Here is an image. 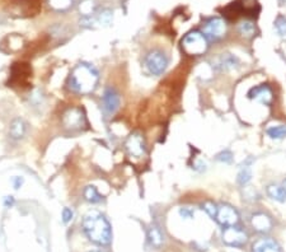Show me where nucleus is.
Returning <instances> with one entry per match:
<instances>
[{"mask_svg":"<svg viewBox=\"0 0 286 252\" xmlns=\"http://www.w3.org/2000/svg\"><path fill=\"white\" fill-rule=\"evenodd\" d=\"M83 231L86 236L99 246H108L112 241V229L109 222L97 210H91L83 218Z\"/></svg>","mask_w":286,"mask_h":252,"instance_id":"f257e3e1","label":"nucleus"},{"mask_svg":"<svg viewBox=\"0 0 286 252\" xmlns=\"http://www.w3.org/2000/svg\"><path fill=\"white\" fill-rule=\"evenodd\" d=\"M99 74L94 66L91 64L81 63L76 65L70 73L68 80L69 90L79 95H88L92 93L97 87Z\"/></svg>","mask_w":286,"mask_h":252,"instance_id":"f03ea898","label":"nucleus"},{"mask_svg":"<svg viewBox=\"0 0 286 252\" xmlns=\"http://www.w3.org/2000/svg\"><path fill=\"white\" fill-rule=\"evenodd\" d=\"M208 46V38L200 31L190 32L182 39L183 51L191 56H198L205 54Z\"/></svg>","mask_w":286,"mask_h":252,"instance_id":"7ed1b4c3","label":"nucleus"},{"mask_svg":"<svg viewBox=\"0 0 286 252\" xmlns=\"http://www.w3.org/2000/svg\"><path fill=\"white\" fill-rule=\"evenodd\" d=\"M168 66V58L161 51L154 50L145 58V68L151 75H160Z\"/></svg>","mask_w":286,"mask_h":252,"instance_id":"20e7f679","label":"nucleus"},{"mask_svg":"<svg viewBox=\"0 0 286 252\" xmlns=\"http://www.w3.org/2000/svg\"><path fill=\"white\" fill-rule=\"evenodd\" d=\"M203 36L208 39L211 41H216V39H220L225 36L226 33V22L224 21L220 17H215V18H211L203 24L202 28Z\"/></svg>","mask_w":286,"mask_h":252,"instance_id":"39448f33","label":"nucleus"},{"mask_svg":"<svg viewBox=\"0 0 286 252\" xmlns=\"http://www.w3.org/2000/svg\"><path fill=\"white\" fill-rule=\"evenodd\" d=\"M248 236L243 229L235 226L225 227L223 231V242L228 246L242 247L247 243Z\"/></svg>","mask_w":286,"mask_h":252,"instance_id":"423d86ee","label":"nucleus"},{"mask_svg":"<svg viewBox=\"0 0 286 252\" xmlns=\"http://www.w3.org/2000/svg\"><path fill=\"white\" fill-rule=\"evenodd\" d=\"M63 123L69 130H80L86 125V116L80 108H69L63 115Z\"/></svg>","mask_w":286,"mask_h":252,"instance_id":"0eeeda50","label":"nucleus"},{"mask_svg":"<svg viewBox=\"0 0 286 252\" xmlns=\"http://www.w3.org/2000/svg\"><path fill=\"white\" fill-rule=\"evenodd\" d=\"M215 219L223 227L235 226L239 222V214H238V212L233 206H230L228 204H223L220 206H218Z\"/></svg>","mask_w":286,"mask_h":252,"instance_id":"6e6552de","label":"nucleus"},{"mask_svg":"<svg viewBox=\"0 0 286 252\" xmlns=\"http://www.w3.org/2000/svg\"><path fill=\"white\" fill-rule=\"evenodd\" d=\"M125 147L131 157L141 158L145 155V140H144V137L140 133H133V134L128 138V140H126Z\"/></svg>","mask_w":286,"mask_h":252,"instance_id":"1a4fd4ad","label":"nucleus"},{"mask_svg":"<svg viewBox=\"0 0 286 252\" xmlns=\"http://www.w3.org/2000/svg\"><path fill=\"white\" fill-rule=\"evenodd\" d=\"M247 97L250 100L256 101V102H260L262 105L268 106L271 102H272L273 98V93L272 90L270 88V86L267 84H261V86H257V87H253L248 91Z\"/></svg>","mask_w":286,"mask_h":252,"instance_id":"9d476101","label":"nucleus"},{"mask_svg":"<svg viewBox=\"0 0 286 252\" xmlns=\"http://www.w3.org/2000/svg\"><path fill=\"white\" fill-rule=\"evenodd\" d=\"M120 95L114 88H106L103 93V110L107 115H112L120 107Z\"/></svg>","mask_w":286,"mask_h":252,"instance_id":"9b49d317","label":"nucleus"},{"mask_svg":"<svg viewBox=\"0 0 286 252\" xmlns=\"http://www.w3.org/2000/svg\"><path fill=\"white\" fill-rule=\"evenodd\" d=\"M251 223H252V227L255 228V231L260 232V233H267L272 228V221H271L270 217L263 213L255 214L252 217Z\"/></svg>","mask_w":286,"mask_h":252,"instance_id":"f8f14e48","label":"nucleus"},{"mask_svg":"<svg viewBox=\"0 0 286 252\" xmlns=\"http://www.w3.org/2000/svg\"><path fill=\"white\" fill-rule=\"evenodd\" d=\"M252 252H281V247L275 239L261 238L253 244Z\"/></svg>","mask_w":286,"mask_h":252,"instance_id":"ddd939ff","label":"nucleus"},{"mask_svg":"<svg viewBox=\"0 0 286 252\" xmlns=\"http://www.w3.org/2000/svg\"><path fill=\"white\" fill-rule=\"evenodd\" d=\"M239 64L238 59L235 56L230 55V54H223L221 56H219L215 61V68L219 70H233L235 69Z\"/></svg>","mask_w":286,"mask_h":252,"instance_id":"4468645a","label":"nucleus"},{"mask_svg":"<svg viewBox=\"0 0 286 252\" xmlns=\"http://www.w3.org/2000/svg\"><path fill=\"white\" fill-rule=\"evenodd\" d=\"M24 134H26V122L22 118H16L12 121L11 126H9V135L13 139L18 140L22 139Z\"/></svg>","mask_w":286,"mask_h":252,"instance_id":"2eb2a0df","label":"nucleus"},{"mask_svg":"<svg viewBox=\"0 0 286 252\" xmlns=\"http://www.w3.org/2000/svg\"><path fill=\"white\" fill-rule=\"evenodd\" d=\"M251 164H252V158H248L242 165H240L239 174H238V184L244 186L247 185L248 182L251 181L252 179V168H251Z\"/></svg>","mask_w":286,"mask_h":252,"instance_id":"dca6fc26","label":"nucleus"},{"mask_svg":"<svg viewBox=\"0 0 286 252\" xmlns=\"http://www.w3.org/2000/svg\"><path fill=\"white\" fill-rule=\"evenodd\" d=\"M267 195L272 200L278 202H285L286 201V191L283 190V187L278 186V185H268L267 189Z\"/></svg>","mask_w":286,"mask_h":252,"instance_id":"f3484780","label":"nucleus"},{"mask_svg":"<svg viewBox=\"0 0 286 252\" xmlns=\"http://www.w3.org/2000/svg\"><path fill=\"white\" fill-rule=\"evenodd\" d=\"M148 241L149 243L151 244L155 248H159V247L163 244V233H161L160 229L158 227H150L148 231Z\"/></svg>","mask_w":286,"mask_h":252,"instance_id":"a211bd4d","label":"nucleus"},{"mask_svg":"<svg viewBox=\"0 0 286 252\" xmlns=\"http://www.w3.org/2000/svg\"><path fill=\"white\" fill-rule=\"evenodd\" d=\"M83 195H84V199H86L88 202H91V204H98V202H101L102 200H103V196L99 194L97 187L91 186V185L84 189Z\"/></svg>","mask_w":286,"mask_h":252,"instance_id":"6ab92c4d","label":"nucleus"},{"mask_svg":"<svg viewBox=\"0 0 286 252\" xmlns=\"http://www.w3.org/2000/svg\"><path fill=\"white\" fill-rule=\"evenodd\" d=\"M266 134H267L271 139H275V140L283 139V138L286 137V125L270 126V128L266 130Z\"/></svg>","mask_w":286,"mask_h":252,"instance_id":"aec40b11","label":"nucleus"},{"mask_svg":"<svg viewBox=\"0 0 286 252\" xmlns=\"http://www.w3.org/2000/svg\"><path fill=\"white\" fill-rule=\"evenodd\" d=\"M74 0H49L50 8L57 12H65L71 8Z\"/></svg>","mask_w":286,"mask_h":252,"instance_id":"412c9836","label":"nucleus"},{"mask_svg":"<svg viewBox=\"0 0 286 252\" xmlns=\"http://www.w3.org/2000/svg\"><path fill=\"white\" fill-rule=\"evenodd\" d=\"M79 12L83 14V17H92L96 14V3L93 0H83L79 4Z\"/></svg>","mask_w":286,"mask_h":252,"instance_id":"4be33fe9","label":"nucleus"},{"mask_svg":"<svg viewBox=\"0 0 286 252\" xmlns=\"http://www.w3.org/2000/svg\"><path fill=\"white\" fill-rule=\"evenodd\" d=\"M239 33L244 37H252L256 33L255 24L251 22H243L239 26Z\"/></svg>","mask_w":286,"mask_h":252,"instance_id":"5701e85b","label":"nucleus"},{"mask_svg":"<svg viewBox=\"0 0 286 252\" xmlns=\"http://www.w3.org/2000/svg\"><path fill=\"white\" fill-rule=\"evenodd\" d=\"M275 28L277 33L286 39V17H277V19L275 21Z\"/></svg>","mask_w":286,"mask_h":252,"instance_id":"b1692460","label":"nucleus"},{"mask_svg":"<svg viewBox=\"0 0 286 252\" xmlns=\"http://www.w3.org/2000/svg\"><path fill=\"white\" fill-rule=\"evenodd\" d=\"M202 209L205 210L206 213H208L211 218L215 219L216 212H218V205L214 204L213 201H205L202 204Z\"/></svg>","mask_w":286,"mask_h":252,"instance_id":"393cba45","label":"nucleus"},{"mask_svg":"<svg viewBox=\"0 0 286 252\" xmlns=\"http://www.w3.org/2000/svg\"><path fill=\"white\" fill-rule=\"evenodd\" d=\"M216 160L221 163H232L233 160V154L230 150H223L219 154H216Z\"/></svg>","mask_w":286,"mask_h":252,"instance_id":"a878e982","label":"nucleus"},{"mask_svg":"<svg viewBox=\"0 0 286 252\" xmlns=\"http://www.w3.org/2000/svg\"><path fill=\"white\" fill-rule=\"evenodd\" d=\"M73 217H74L73 210H71L70 207H64V210H63V222H64V223L68 224L69 222L73 219Z\"/></svg>","mask_w":286,"mask_h":252,"instance_id":"bb28decb","label":"nucleus"},{"mask_svg":"<svg viewBox=\"0 0 286 252\" xmlns=\"http://www.w3.org/2000/svg\"><path fill=\"white\" fill-rule=\"evenodd\" d=\"M180 214L183 219H192L193 216H195L193 210L190 209V207H181Z\"/></svg>","mask_w":286,"mask_h":252,"instance_id":"cd10ccee","label":"nucleus"},{"mask_svg":"<svg viewBox=\"0 0 286 252\" xmlns=\"http://www.w3.org/2000/svg\"><path fill=\"white\" fill-rule=\"evenodd\" d=\"M12 182H13L14 189H16V190H19V187H22V185H23L24 180H23V177H21V176H16V177H13V180H12Z\"/></svg>","mask_w":286,"mask_h":252,"instance_id":"c85d7f7f","label":"nucleus"},{"mask_svg":"<svg viewBox=\"0 0 286 252\" xmlns=\"http://www.w3.org/2000/svg\"><path fill=\"white\" fill-rule=\"evenodd\" d=\"M4 205H6L7 207H12L14 205V197L13 196H7L6 199H4Z\"/></svg>","mask_w":286,"mask_h":252,"instance_id":"c756f323","label":"nucleus"},{"mask_svg":"<svg viewBox=\"0 0 286 252\" xmlns=\"http://www.w3.org/2000/svg\"><path fill=\"white\" fill-rule=\"evenodd\" d=\"M282 187H283V190H285V191H286V180H285V181H283V184H282Z\"/></svg>","mask_w":286,"mask_h":252,"instance_id":"7c9ffc66","label":"nucleus"},{"mask_svg":"<svg viewBox=\"0 0 286 252\" xmlns=\"http://www.w3.org/2000/svg\"><path fill=\"white\" fill-rule=\"evenodd\" d=\"M92 252H99V251H92Z\"/></svg>","mask_w":286,"mask_h":252,"instance_id":"2f4dec72","label":"nucleus"}]
</instances>
